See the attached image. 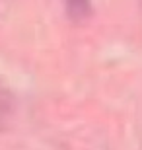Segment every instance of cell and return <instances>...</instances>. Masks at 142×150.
I'll return each mask as SVG.
<instances>
[{"label":"cell","instance_id":"6da1fadb","mask_svg":"<svg viewBox=\"0 0 142 150\" xmlns=\"http://www.w3.org/2000/svg\"><path fill=\"white\" fill-rule=\"evenodd\" d=\"M66 14L72 22H84L92 16V2L90 0H64Z\"/></svg>","mask_w":142,"mask_h":150}]
</instances>
